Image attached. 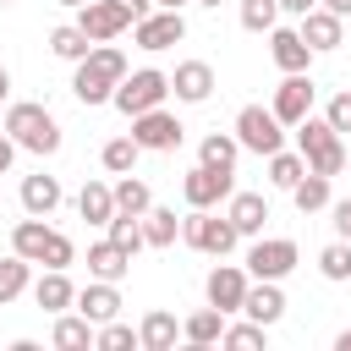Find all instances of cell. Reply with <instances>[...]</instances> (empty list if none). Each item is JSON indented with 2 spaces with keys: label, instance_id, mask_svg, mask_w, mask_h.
Returning <instances> with one entry per match:
<instances>
[{
  "label": "cell",
  "instance_id": "44",
  "mask_svg": "<svg viewBox=\"0 0 351 351\" xmlns=\"http://www.w3.org/2000/svg\"><path fill=\"white\" fill-rule=\"evenodd\" d=\"M313 5H318V0H280V11H296V16H307Z\"/></svg>",
  "mask_w": 351,
  "mask_h": 351
},
{
  "label": "cell",
  "instance_id": "48",
  "mask_svg": "<svg viewBox=\"0 0 351 351\" xmlns=\"http://www.w3.org/2000/svg\"><path fill=\"white\" fill-rule=\"evenodd\" d=\"M5 93H11V71L0 66V99H5Z\"/></svg>",
  "mask_w": 351,
  "mask_h": 351
},
{
  "label": "cell",
  "instance_id": "9",
  "mask_svg": "<svg viewBox=\"0 0 351 351\" xmlns=\"http://www.w3.org/2000/svg\"><path fill=\"white\" fill-rule=\"evenodd\" d=\"M181 132H186V126H181L176 115H165V110H143V115H132V137H137L143 148H159V154H165V148L181 143Z\"/></svg>",
  "mask_w": 351,
  "mask_h": 351
},
{
  "label": "cell",
  "instance_id": "2",
  "mask_svg": "<svg viewBox=\"0 0 351 351\" xmlns=\"http://www.w3.org/2000/svg\"><path fill=\"white\" fill-rule=\"evenodd\" d=\"M296 143H302V159H307V170H318V176H340L346 170V148H340V132L329 126V121H296Z\"/></svg>",
  "mask_w": 351,
  "mask_h": 351
},
{
  "label": "cell",
  "instance_id": "52",
  "mask_svg": "<svg viewBox=\"0 0 351 351\" xmlns=\"http://www.w3.org/2000/svg\"><path fill=\"white\" fill-rule=\"evenodd\" d=\"M203 5H219V0H203Z\"/></svg>",
  "mask_w": 351,
  "mask_h": 351
},
{
  "label": "cell",
  "instance_id": "51",
  "mask_svg": "<svg viewBox=\"0 0 351 351\" xmlns=\"http://www.w3.org/2000/svg\"><path fill=\"white\" fill-rule=\"evenodd\" d=\"M159 5H165V11H176V5H181V0H159Z\"/></svg>",
  "mask_w": 351,
  "mask_h": 351
},
{
  "label": "cell",
  "instance_id": "40",
  "mask_svg": "<svg viewBox=\"0 0 351 351\" xmlns=\"http://www.w3.org/2000/svg\"><path fill=\"white\" fill-rule=\"evenodd\" d=\"M99 346H104V351H126V346H137V335H132L126 324H115V318H110V324L99 329Z\"/></svg>",
  "mask_w": 351,
  "mask_h": 351
},
{
  "label": "cell",
  "instance_id": "50",
  "mask_svg": "<svg viewBox=\"0 0 351 351\" xmlns=\"http://www.w3.org/2000/svg\"><path fill=\"white\" fill-rule=\"evenodd\" d=\"M60 5H77V11H82V5H88V0H60Z\"/></svg>",
  "mask_w": 351,
  "mask_h": 351
},
{
  "label": "cell",
  "instance_id": "49",
  "mask_svg": "<svg viewBox=\"0 0 351 351\" xmlns=\"http://www.w3.org/2000/svg\"><path fill=\"white\" fill-rule=\"evenodd\" d=\"M335 351H351V329H346V335H340V340H335Z\"/></svg>",
  "mask_w": 351,
  "mask_h": 351
},
{
  "label": "cell",
  "instance_id": "5",
  "mask_svg": "<svg viewBox=\"0 0 351 351\" xmlns=\"http://www.w3.org/2000/svg\"><path fill=\"white\" fill-rule=\"evenodd\" d=\"M280 115L274 110H263V104H247L241 115H236V143L241 148H252V154H280Z\"/></svg>",
  "mask_w": 351,
  "mask_h": 351
},
{
  "label": "cell",
  "instance_id": "45",
  "mask_svg": "<svg viewBox=\"0 0 351 351\" xmlns=\"http://www.w3.org/2000/svg\"><path fill=\"white\" fill-rule=\"evenodd\" d=\"M121 5H126V11H132V16H137V22H143V16H148V5H154V0H121Z\"/></svg>",
  "mask_w": 351,
  "mask_h": 351
},
{
  "label": "cell",
  "instance_id": "33",
  "mask_svg": "<svg viewBox=\"0 0 351 351\" xmlns=\"http://www.w3.org/2000/svg\"><path fill=\"white\" fill-rule=\"evenodd\" d=\"M274 16H280V0H241V27L274 33Z\"/></svg>",
  "mask_w": 351,
  "mask_h": 351
},
{
  "label": "cell",
  "instance_id": "15",
  "mask_svg": "<svg viewBox=\"0 0 351 351\" xmlns=\"http://www.w3.org/2000/svg\"><path fill=\"white\" fill-rule=\"evenodd\" d=\"M241 313H247V318H258V324L269 329V324L285 313V296H280V285H274V280H258V285H247V302H241Z\"/></svg>",
  "mask_w": 351,
  "mask_h": 351
},
{
  "label": "cell",
  "instance_id": "25",
  "mask_svg": "<svg viewBox=\"0 0 351 351\" xmlns=\"http://www.w3.org/2000/svg\"><path fill=\"white\" fill-rule=\"evenodd\" d=\"M33 296H38V307H44V313H60V307H71V302H77V291H71V280H66L60 269H49V274L38 280V291H33Z\"/></svg>",
  "mask_w": 351,
  "mask_h": 351
},
{
  "label": "cell",
  "instance_id": "29",
  "mask_svg": "<svg viewBox=\"0 0 351 351\" xmlns=\"http://www.w3.org/2000/svg\"><path fill=\"white\" fill-rule=\"evenodd\" d=\"M176 208H148L143 214V236H148V247H170L176 241Z\"/></svg>",
  "mask_w": 351,
  "mask_h": 351
},
{
  "label": "cell",
  "instance_id": "21",
  "mask_svg": "<svg viewBox=\"0 0 351 351\" xmlns=\"http://www.w3.org/2000/svg\"><path fill=\"white\" fill-rule=\"evenodd\" d=\"M77 208H82V219H88V225H110V219H115V186L88 181V186H82V197H77Z\"/></svg>",
  "mask_w": 351,
  "mask_h": 351
},
{
  "label": "cell",
  "instance_id": "41",
  "mask_svg": "<svg viewBox=\"0 0 351 351\" xmlns=\"http://www.w3.org/2000/svg\"><path fill=\"white\" fill-rule=\"evenodd\" d=\"M335 132H351V93H335L329 99V115H324Z\"/></svg>",
  "mask_w": 351,
  "mask_h": 351
},
{
  "label": "cell",
  "instance_id": "28",
  "mask_svg": "<svg viewBox=\"0 0 351 351\" xmlns=\"http://www.w3.org/2000/svg\"><path fill=\"white\" fill-rule=\"evenodd\" d=\"M55 346H60V351L99 346V335H93V318H60V324H55Z\"/></svg>",
  "mask_w": 351,
  "mask_h": 351
},
{
  "label": "cell",
  "instance_id": "3",
  "mask_svg": "<svg viewBox=\"0 0 351 351\" xmlns=\"http://www.w3.org/2000/svg\"><path fill=\"white\" fill-rule=\"evenodd\" d=\"M5 132H11L16 148H27V154H55V148H60V126L49 121L44 104H11Z\"/></svg>",
  "mask_w": 351,
  "mask_h": 351
},
{
  "label": "cell",
  "instance_id": "31",
  "mask_svg": "<svg viewBox=\"0 0 351 351\" xmlns=\"http://www.w3.org/2000/svg\"><path fill=\"white\" fill-rule=\"evenodd\" d=\"M137 154H143V143H137V137H115V143H104V170L126 176V170L137 165Z\"/></svg>",
  "mask_w": 351,
  "mask_h": 351
},
{
  "label": "cell",
  "instance_id": "18",
  "mask_svg": "<svg viewBox=\"0 0 351 351\" xmlns=\"http://www.w3.org/2000/svg\"><path fill=\"white\" fill-rule=\"evenodd\" d=\"M77 307H82V318H93V324H110V318L121 313V296H115L110 280H99V285H88V291L77 296Z\"/></svg>",
  "mask_w": 351,
  "mask_h": 351
},
{
  "label": "cell",
  "instance_id": "12",
  "mask_svg": "<svg viewBox=\"0 0 351 351\" xmlns=\"http://www.w3.org/2000/svg\"><path fill=\"white\" fill-rule=\"evenodd\" d=\"M247 269L258 274V280H280V274H291L296 269V241H258L252 252H247Z\"/></svg>",
  "mask_w": 351,
  "mask_h": 351
},
{
  "label": "cell",
  "instance_id": "11",
  "mask_svg": "<svg viewBox=\"0 0 351 351\" xmlns=\"http://www.w3.org/2000/svg\"><path fill=\"white\" fill-rule=\"evenodd\" d=\"M307 110H313V82L302 71H291L274 88V115H280V126H296V121H307Z\"/></svg>",
  "mask_w": 351,
  "mask_h": 351
},
{
  "label": "cell",
  "instance_id": "1",
  "mask_svg": "<svg viewBox=\"0 0 351 351\" xmlns=\"http://www.w3.org/2000/svg\"><path fill=\"white\" fill-rule=\"evenodd\" d=\"M121 77H126V55H121V49H88V55L77 60L71 93H77L82 104H104V99H115Z\"/></svg>",
  "mask_w": 351,
  "mask_h": 351
},
{
  "label": "cell",
  "instance_id": "47",
  "mask_svg": "<svg viewBox=\"0 0 351 351\" xmlns=\"http://www.w3.org/2000/svg\"><path fill=\"white\" fill-rule=\"evenodd\" d=\"M324 11H335V16H351V0H324Z\"/></svg>",
  "mask_w": 351,
  "mask_h": 351
},
{
  "label": "cell",
  "instance_id": "17",
  "mask_svg": "<svg viewBox=\"0 0 351 351\" xmlns=\"http://www.w3.org/2000/svg\"><path fill=\"white\" fill-rule=\"evenodd\" d=\"M274 66L280 71H307V55H313V44L302 38V33H291V27H274Z\"/></svg>",
  "mask_w": 351,
  "mask_h": 351
},
{
  "label": "cell",
  "instance_id": "34",
  "mask_svg": "<svg viewBox=\"0 0 351 351\" xmlns=\"http://www.w3.org/2000/svg\"><path fill=\"white\" fill-rule=\"evenodd\" d=\"M302 176H307V165H302L296 154H269V181H274V186H285V192H291Z\"/></svg>",
  "mask_w": 351,
  "mask_h": 351
},
{
  "label": "cell",
  "instance_id": "4",
  "mask_svg": "<svg viewBox=\"0 0 351 351\" xmlns=\"http://www.w3.org/2000/svg\"><path fill=\"white\" fill-rule=\"evenodd\" d=\"M165 93H170V77H165V71H132V77H121V88H115V110H121V115H143V110H159Z\"/></svg>",
  "mask_w": 351,
  "mask_h": 351
},
{
  "label": "cell",
  "instance_id": "14",
  "mask_svg": "<svg viewBox=\"0 0 351 351\" xmlns=\"http://www.w3.org/2000/svg\"><path fill=\"white\" fill-rule=\"evenodd\" d=\"M170 88H176V99H186V104H203V99L214 93V71H208L203 60H186V66H176Z\"/></svg>",
  "mask_w": 351,
  "mask_h": 351
},
{
  "label": "cell",
  "instance_id": "20",
  "mask_svg": "<svg viewBox=\"0 0 351 351\" xmlns=\"http://www.w3.org/2000/svg\"><path fill=\"white\" fill-rule=\"evenodd\" d=\"M55 203H60V181L55 176H27L22 181V208L27 214H55Z\"/></svg>",
  "mask_w": 351,
  "mask_h": 351
},
{
  "label": "cell",
  "instance_id": "16",
  "mask_svg": "<svg viewBox=\"0 0 351 351\" xmlns=\"http://www.w3.org/2000/svg\"><path fill=\"white\" fill-rule=\"evenodd\" d=\"M126 269H132V252H126V247H115V241L88 247V274H93V280H110V285H115Z\"/></svg>",
  "mask_w": 351,
  "mask_h": 351
},
{
  "label": "cell",
  "instance_id": "13",
  "mask_svg": "<svg viewBox=\"0 0 351 351\" xmlns=\"http://www.w3.org/2000/svg\"><path fill=\"white\" fill-rule=\"evenodd\" d=\"M208 302H214L219 313H241V302H247V274L230 269V263H219V269L208 274Z\"/></svg>",
  "mask_w": 351,
  "mask_h": 351
},
{
  "label": "cell",
  "instance_id": "27",
  "mask_svg": "<svg viewBox=\"0 0 351 351\" xmlns=\"http://www.w3.org/2000/svg\"><path fill=\"white\" fill-rule=\"evenodd\" d=\"M291 197H296V208L302 214H313V208H324L329 203V176H318V170H307L296 186H291Z\"/></svg>",
  "mask_w": 351,
  "mask_h": 351
},
{
  "label": "cell",
  "instance_id": "8",
  "mask_svg": "<svg viewBox=\"0 0 351 351\" xmlns=\"http://www.w3.org/2000/svg\"><path fill=\"white\" fill-rule=\"evenodd\" d=\"M132 33H137V49H170V44H181L186 38V22H181V11H148L143 22H132Z\"/></svg>",
  "mask_w": 351,
  "mask_h": 351
},
{
  "label": "cell",
  "instance_id": "26",
  "mask_svg": "<svg viewBox=\"0 0 351 351\" xmlns=\"http://www.w3.org/2000/svg\"><path fill=\"white\" fill-rule=\"evenodd\" d=\"M176 335H181V324H176L170 313H148V318H143V329H137V340H143L148 351H170V346H176Z\"/></svg>",
  "mask_w": 351,
  "mask_h": 351
},
{
  "label": "cell",
  "instance_id": "30",
  "mask_svg": "<svg viewBox=\"0 0 351 351\" xmlns=\"http://www.w3.org/2000/svg\"><path fill=\"white\" fill-rule=\"evenodd\" d=\"M49 49H55L60 60H82V55L93 49V38H88L82 27H55V33H49Z\"/></svg>",
  "mask_w": 351,
  "mask_h": 351
},
{
  "label": "cell",
  "instance_id": "46",
  "mask_svg": "<svg viewBox=\"0 0 351 351\" xmlns=\"http://www.w3.org/2000/svg\"><path fill=\"white\" fill-rule=\"evenodd\" d=\"M11 154H16V143H11V137H0V170H11Z\"/></svg>",
  "mask_w": 351,
  "mask_h": 351
},
{
  "label": "cell",
  "instance_id": "6",
  "mask_svg": "<svg viewBox=\"0 0 351 351\" xmlns=\"http://www.w3.org/2000/svg\"><path fill=\"white\" fill-rule=\"evenodd\" d=\"M181 230H186V241H192L197 252H214V258H225V252L236 247V236H241V230L230 225V214L219 219V214H203V208H197V214H192Z\"/></svg>",
  "mask_w": 351,
  "mask_h": 351
},
{
  "label": "cell",
  "instance_id": "37",
  "mask_svg": "<svg viewBox=\"0 0 351 351\" xmlns=\"http://www.w3.org/2000/svg\"><path fill=\"white\" fill-rule=\"evenodd\" d=\"M236 148H241L236 137H219V132H214V137H203V165L230 170V165H236Z\"/></svg>",
  "mask_w": 351,
  "mask_h": 351
},
{
  "label": "cell",
  "instance_id": "32",
  "mask_svg": "<svg viewBox=\"0 0 351 351\" xmlns=\"http://www.w3.org/2000/svg\"><path fill=\"white\" fill-rule=\"evenodd\" d=\"M115 208H121V214H137V219H143V214L154 208V197H148V186H143V181H132V176H126V181L115 186Z\"/></svg>",
  "mask_w": 351,
  "mask_h": 351
},
{
  "label": "cell",
  "instance_id": "36",
  "mask_svg": "<svg viewBox=\"0 0 351 351\" xmlns=\"http://www.w3.org/2000/svg\"><path fill=\"white\" fill-rule=\"evenodd\" d=\"M22 285H27V258L16 252V258L0 263V307H5L11 296H22Z\"/></svg>",
  "mask_w": 351,
  "mask_h": 351
},
{
  "label": "cell",
  "instance_id": "22",
  "mask_svg": "<svg viewBox=\"0 0 351 351\" xmlns=\"http://www.w3.org/2000/svg\"><path fill=\"white\" fill-rule=\"evenodd\" d=\"M263 219H269V203H263L258 192H236V197H230V225H236L241 236L263 230Z\"/></svg>",
  "mask_w": 351,
  "mask_h": 351
},
{
  "label": "cell",
  "instance_id": "35",
  "mask_svg": "<svg viewBox=\"0 0 351 351\" xmlns=\"http://www.w3.org/2000/svg\"><path fill=\"white\" fill-rule=\"evenodd\" d=\"M110 241H115V247H126V252H137L148 236H143L137 214H121V208H115V219H110Z\"/></svg>",
  "mask_w": 351,
  "mask_h": 351
},
{
  "label": "cell",
  "instance_id": "24",
  "mask_svg": "<svg viewBox=\"0 0 351 351\" xmlns=\"http://www.w3.org/2000/svg\"><path fill=\"white\" fill-rule=\"evenodd\" d=\"M11 247H16V252H22L27 263H44V247H49V230L38 225V214H33V219H22V225L11 230Z\"/></svg>",
  "mask_w": 351,
  "mask_h": 351
},
{
  "label": "cell",
  "instance_id": "10",
  "mask_svg": "<svg viewBox=\"0 0 351 351\" xmlns=\"http://www.w3.org/2000/svg\"><path fill=\"white\" fill-rule=\"evenodd\" d=\"M181 192H186V203H192V208H214L219 197H230V170H214V165H197V170H186V181H181Z\"/></svg>",
  "mask_w": 351,
  "mask_h": 351
},
{
  "label": "cell",
  "instance_id": "43",
  "mask_svg": "<svg viewBox=\"0 0 351 351\" xmlns=\"http://www.w3.org/2000/svg\"><path fill=\"white\" fill-rule=\"evenodd\" d=\"M335 230L351 241V197H346V203H335Z\"/></svg>",
  "mask_w": 351,
  "mask_h": 351
},
{
  "label": "cell",
  "instance_id": "19",
  "mask_svg": "<svg viewBox=\"0 0 351 351\" xmlns=\"http://www.w3.org/2000/svg\"><path fill=\"white\" fill-rule=\"evenodd\" d=\"M302 38H307L313 49H335V44H340V16H335V11H318V5H313V11L302 16Z\"/></svg>",
  "mask_w": 351,
  "mask_h": 351
},
{
  "label": "cell",
  "instance_id": "7",
  "mask_svg": "<svg viewBox=\"0 0 351 351\" xmlns=\"http://www.w3.org/2000/svg\"><path fill=\"white\" fill-rule=\"evenodd\" d=\"M132 22H137V16H132L121 0H88V5H82V16H77V27H82L93 44L115 38V33H121V27H132Z\"/></svg>",
  "mask_w": 351,
  "mask_h": 351
},
{
  "label": "cell",
  "instance_id": "38",
  "mask_svg": "<svg viewBox=\"0 0 351 351\" xmlns=\"http://www.w3.org/2000/svg\"><path fill=\"white\" fill-rule=\"evenodd\" d=\"M225 346H236V351H258V346H263V324L252 318V324H236V329H225Z\"/></svg>",
  "mask_w": 351,
  "mask_h": 351
},
{
  "label": "cell",
  "instance_id": "42",
  "mask_svg": "<svg viewBox=\"0 0 351 351\" xmlns=\"http://www.w3.org/2000/svg\"><path fill=\"white\" fill-rule=\"evenodd\" d=\"M44 263H49V269H66V263H71V241L49 230V247H44Z\"/></svg>",
  "mask_w": 351,
  "mask_h": 351
},
{
  "label": "cell",
  "instance_id": "23",
  "mask_svg": "<svg viewBox=\"0 0 351 351\" xmlns=\"http://www.w3.org/2000/svg\"><path fill=\"white\" fill-rule=\"evenodd\" d=\"M181 335H186L192 346H214V340H225V313H219V307H203V313H192V318L181 324Z\"/></svg>",
  "mask_w": 351,
  "mask_h": 351
},
{
  "label": "cell",
  "instance_id": "39",
  "mask_svg": "<svg viewBox=\"0 0 351 351\" xmlns=\"http://www.w3.org/2000/svg\"><path fill=\"white\" fill-rule=\"evenodd\" d=\"M318 269H324L329 280H351V247H324Z\"/></svg>",
  "mask_w": 351,
  "mask_h": 351
}]
</instances>
